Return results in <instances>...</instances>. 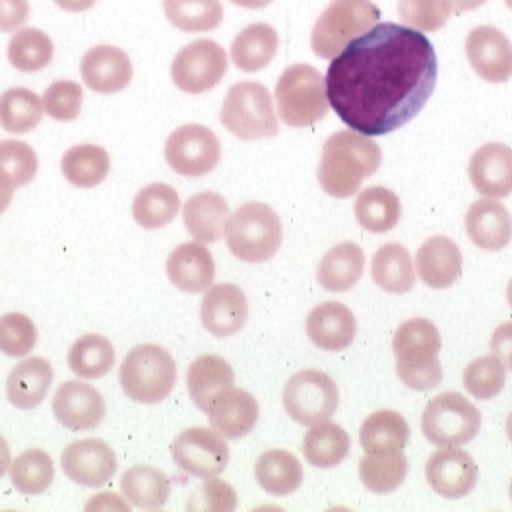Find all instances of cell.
<instances>
[{"instance_id":"6da1fadb","label":"cell","mask_w":512,"mask_h":512,"mask_svg":"<svg viewBox=\"0 0 512 512\" xmlns=\"http://www.w3.org/2000/svg\"><path fill=\"white\" fill-rule=\"evenodd\" d=\"M437 51L408 26H373L328 64L326 96L346 127L384 136L416 119L437 86Z\"/></svg>"},{"instance_id":"7a4b0ae2","label":"cell","mask_w":512,"mask_h":512,"mask_svg":"<svg viewBox=\"0 0 512 512\" xmlns=\"http://www.w3.org/2000/svg\"><path fill=\"white\" fill-rule=\"evenodd\" d=\"M383 163L381 146L371 136L355 130H338L322 146L319 185L334 198H350L363 181L379 171Z\"/></svg>"},{"instance_id":"3957f363","label":"cell","mask_w":512,"mask_h":512,"mask_svg":"<svg viewBox=\"0 0 512 512\" xmlns=\"http://www.w3.org/2000/svg\"><path fill=\"white\" fill-rule=\"evenodd\" d=\"M439 328L427 319L406 320L394 334L392 352L396 357V373L412 390L427 392L443 381Z\"/></svg>"},{"instance_id":"277c9868","label":"cell","mask_w":512,"mask_h":512,"mask_svg":"<svg viewBox=\"0 0 512 512\" xmlns=\"http://www.w3.org/2000/svg\"><path fill=\"white\" fill-rule=\"evenodd\" d=\"M229 253L249 264L270 260L282 247L280 216L264 202H247L229 216L225 225Z\"/></svg>"},{"instance_id":"5b68a950","label":"cell","mask_w":512,"mask_h":512,"mask_svg":"<svg viewBox=\"0 0 512 512\" xmlns=\"http://www.w3.org/2000/svg\"><path fill=\"white\" fill-rule=\"evenodd\" d=\"M379 20L381 10L373 0H332L313 28L311 49L320 59L332 61Z\"/></svg>"},{"instance_id":"8992f818","label":"cell","mask_w":512,"mask_h":512,"mask_svg":"<svg viewBox=\"0 0 512 512\" xmlns=\"http://www.w3.org/2000/svg\"><path fill=\"white\" fill-rule=\"evenodd\" d=\"M274 94L280 119L291 128L317 125L330 107L324 76L309 64H293L286 68Z\"/></svg>"},{"instance_id":"52a82bcc","label":"cell","mask_w":512,"mask_h":512,"mask_svg":"<svg viewBox=\"0 0 512 512\" xmlns=\"http://www.w3.org/2000/svg\"><path fill=\"white\" fill-rule=\"evenodd\" d=\"M177 381V365L171 353L156 344H142L128 352L119 383L136 404H160Z\"/></svg>"},{"instance_id":"ba28073f","label":"cell","mask_w":512,"mask_h":512,"mask_svg":"<svg viewBox=\"0 0 512 512\" xmlns=\"http://www.w3.org/2000/svg\"><path fill=\"white\" fill-rule=\"evenodd\" d=\"M220 121L239 140L274 138L280 132L272 94L258 82H239L229 88Z\"/></svg>"},{"instance_id":"9c48e42d","label":"cell","mask_w":512,"mask_h":512,"mask_svg":"<svg viewBox=\"0 0 512 512\" xmlns=\"http://www.w3.org/2000/svg\"><path fill=\"white\" fill-rule=\"evenodd\" d=\"M481 429L480 410L460 392L433 398L421 417V431L435 447H462Z\"/></svg>"},{"instance_id":"30bf717a","label":"cell","mask_w":512,"mask_h":512,"mask_svg":"<svg viewBox=\"0 0 512 512\" xmlns=\"http://www.w3.org/2000/svg\"><path fill=\"white\" fill-rule=\"evenodd\" d=\"M338 402L340 392L334 379L317 369L295 373L284 388V408L288 416L305 427L332 419Z\"/></svg>"},{"instance_id":"8fae6325","label":"cell","mask_w":512,"mask_h":512,"mask_svg":"<svg viewBox=\"0 0 512 512\" xmlns=\"http://www.w3.org/2000/svg\"><path fill=\"white\" fill-rule=\"evenodd\" d=\"M227 72V53L212 39H198L183 47L171 64V78L185 94H204L214 90Z\"/></svg>"},{"instance_id":"7c38bea8","label":"cell","mask_w":512,"mask_h":512,"mask_svg":"<svg viewBox=\"0 0 512 512\" xmlns=\"http://www.w3.org/2000/svg\"><path fill=\"white\" fill-rule=\"evenodd\" d=\"M222 158L218 136L202 125H183L165 142L167 165L183 177H204L216 169Z\"/></svg>"},{"instance_id":"4fadbf2b","label":"cell","mask_w":512,"mask_h":512,"mask_svg":"<svg viewBox=\"0 0 512 512\" xmlns=\"http://www.w3.org/2000/svg\"><path fill=\"white\" fill-rule=\"evenodd\" d=\"M171 454L177 468L200 480L218 478L229 464V447L224 437L218 431L204 427L183 431L173 441Z\"/></svg>"},{"instance_id":"5bb4252c","label":"cell","mask_w":512,"mask_h":512,"mask_svg":"<svg viewBox=\"0 0 512 512\" xmlns=\"http://www.w3.org/2000/svg\"><path fill=\"white\" fill-rule=\"evenodd\" d=\"M480 470L476 460L456 447H443L431 454L425 464V480L445 499H462L478 483Z\"/></svg>"},{"instance_id":"9a60e30c","label":"cell","mask_w":512,"mask_h":512,"mask_svg":"<svg viewBox=\"0 0 512 512\" xmlns=\"http://www.w3.org/2000/svg\"><path fill=\"white\" fill-rule=\"evenodd\" d=\"M61 466L68 480L96 489L117 474V454L105 441L84 439L64 448Z\"/></svg>"},{"instance_id":"2e32d148","label":"cell","mask_w":512,"mask_h":512,"mask_svg":"<svg viewBox=\"0 0 512 512\" xmlns=\"http://www.w3.org/2000/svg\"><path fill=\"white\" fill-rule=\"evenodd\" d=\"M466 57L485 82L505 84L512 76L511 39L493 28L478 26L466 37Z\"/></svg>"},{"instance_id":"e0dca14e","label":"cell","mask_w":512,"mask_h":512,"mask_svg":"<svg viewBox=\"0 0 512 512\" xmlns=\"http://www.w3.org/2000/svg\"><path fill=\"white\" fill-rule=\"evenodd\" d=\"M53 414L70 431H90L105 419V400L94 386L68 381L55 392Z\"/></svg>"},{"instance_id":"ac0fdd59","label":"cell","mask_w":512,"mask_h":512,"mask_svg":"<svg viewBox=\"0 0 512 512\" xmlns=\"http://www.w3.org/2000/svg\"><path fill=\"white\" fill-rule=\"evenodd\" d=\"M249 319V301L243 289L218 284L206 291L200 305L202 326L216 338L237 334Z\"/></svg>"},{"instance_id":"d6986e66","label":"cell","mask_w":512,"mask_h":512,"mask_svg":"<svg viewBox=\"0 0 512 512\" xmlns=\"http://www.w3.org/2000/svg\"><path fill=\"white\" fill-rule=\"evenodd\" d=\"M80 74L90 90L109 96L127 88L134 68L123 49L113 45H97L84 55Z\"/></svg>"},{"instance_id":"ffe728a7","label":"cell","mask_w":512,"mask_h":512,"mask_svg":"<svg viewBox=\"0 0 512 512\" xmlns=\"http://www.w3.org/2000/svg\"><path fill=\"white\" fill-rule=\"evenodd\" d=\"M468 175L472 187L485 198L501 200L512 194V148L489 142L474 152Z\"/></svg>"},{"instance_id":"44dd1931","label":"cell","mask_w":512,"mask_h":512,"mask_svg":"<svg viewBox=\"0 0 512 512\" xmlns=\"http://www.w3.org/2000/svg\"><path fill=\"white\" fill-rule=\"evenodd\" d=\"M305 328L309 340L320 350L342 352L355 340L357 320L344 303L328 301L309 313Z\"/></svg>"},{"instance_id":"7402d4cb","label":"cell","mask_w":512,"mask_h":512,"mask_svg":"<svg viewBox=\"0 0 512 512\" xmlns=\"http://www.w3.org/2000/svg\"><path fill=\"white\" fill-rule=\"evenodd\" d=\"M165 272L171 284L185 293H204L216 280L214 256L198 241L179 245L167 258Z\"/></svg>"},{"instance_id":"603a6c76","label":"cell","mask_w":512,"mask_h":512,"mask_svg":"<svg viewBox=\"0 0 512 512\" xmlns=\"http://www.w3.org/2000/svg\"><path fill=\"white\" fill-rule=\"evenodd\" d=\"M417 274L425 286L447 289L462 276V253L458 245L445 235L427 239L416 255Z\"/></svg>"},{"instance_id":"cb8c5ba5","label":"cell","mask_w":512,"mask_h":512,"mask_svg":"<svg viewBox=\"0 0 512 512\" xmlns=\"http://www.w3.org/2000/svg\"><path fill=\"white\" fill-rule=\"evenodd\" d=\"M260 408L253 394L241 388H227L208 410V421L224 439H241L256 427Z\"/></svg>"},{"instance_id":"d4e9b609","label":"cell","mask_w":512,"mask_h":512,"mask_svg":"<svg viewBox=\"0 0 512 512\" xmlns=\"http://www.w3.org/2000/svg\"><path fill=\"white\" fill-rule=\"evenodd\" d=\"M466 233L483 251H501L512 241V218L509 210L493 200H476L466 214Z\"/></svg>"},{"instance_id":"484cf974","label":"cell","mask_w":512,"mask_h":512,"mask_svg":"<svg viewBox=\"0 0 512 512\" xmlns=\"http://www.w3.org/2000/svg\"><path fill=\"white\" fill-rule=\"evenodd\" d=\"M229 204L218 192H198L183 206V222L198 243H218L229 220Z\"/></svg>"},{"instance_id":"4316f807","label":"cell","mask_w":512,"mask_h":512,"mask_svg":"<svg viewBox=\"0 0 512 512\" xmlns=\"http://www.w3.org/2000/svg\"><path fill=\"white\" fill-rule=\"evenodd\" d=\"M53 383V367L43 357H28L18 363L6 381V396L18 410L37 408Z\"/></svg>"},{"instance_id":"83f0119b","label":"cell","mask_w":512,"mask_h":512,"mask_svg":"<svg viewBox=\"0 0 512 512\" xmlns=\"http://www.w3.org/2000/svg\"><path fill=\"white\" fill-rule=\"evenodd\" d=\"M235 383L231 365L220 355H202L194 359L187 373V388L194 406L208 414L214 400Z\"/></svg>"},{"instance_id":"f1b7e54d","label":"cell","mask_w":512,"mask_h":512,"mask_svg":"<svg viewBox=\"0 0 512 512\" xmlns=\"http://www.w3.org/2000/svg\"><path fill=\"white\" fill-rule=\"evenodd\" d=\"M365 255L355 243H340L322 256L317 270L320 286L332 293L355 288L363 276Z\"/></svg>"},{"instance_id":"f546056e","label":"cell","mask_w":512,"mask_h":512,"mask_svg":"<svg viewBox=\"0 0 512 512\" xmlns=\"http://www.w3.org/2000/svg\"><path fill=\"white\" fill-rule=\"evenodd\" d=\"M255 478L266 493L288 497L303 483V466L288 450L272 448L258 456Z\"/></svg>"},{"instance_id":"4dcf8cb0","label":"cell","mask_w":512,"mask_h":512,"mask_svg":"<svg viewBox=\"0 0 512 512\" xmlns=\"http://www.w3.org/2000/svg\"><path fill=\"white\" fill-rule=\"evenodd\" d=\"M280 37L268 24H253L231 43V61L243 72H258L274 61Z\"/></svg>"},{"instance_id":"1f68e13d","label":"cell","mask_w":512,"mask_h":512,"mask_svg":"<svg viewBox=\"0 0 512 512\" xmlns=\"http://www.w3.org/2000/svg\"><path fill=\"white\" fill-rule=\"evenodd\" d=\"M353 212L365 231L383 235L400 222L402 202L386 187H369L357 194Z\"/></svg>"},{"instance_id":"d6a6232c","label":"cell","mask_w":512,"mask_h":512,"mask_svg":"<svg viewBox=\"0 0 512 512\" xmlns=\"http://www.w3.org/2000/svg\"><path fill=\"white\" fill-rule=\"evenodd\" d=\"M350 447H352V441L346 429L330 421L313 425L303 439L305 460L313 468H320V470H328L342 464L350 452Z\"/></svg>"},{"instance_id":"836d02e7","label":"cell","mask_w":512,"mask_h":512,"mask_svg":"<svg viewBox=\"0 0 512 512\" xmlns=\"http://www.w3.org/2000/svg\"><path fill=\"white\" fill-rule=\"evenodd\" d=\"M371 274H373L375 284L392 295H402L414 288V284H416L412 256L406 247H402L398 243L383 245L375 253L373 264H371Z\"/></svg>"},{"instance_id":"e575fe53","label":"cell","mask_w":512,"mask_h":512,"mask_svg":"<svg viewBox=\"0 0 512 512\" xmlns=\"http://www.w3.org/2000/svg\"><path fill=\"white\" fill-rule=\"evenodd\" d=\"M121 491L128 503L142 511L161 509L171 495L169 478L152 466H132L123 474Z\"/></svg>"},{"instance_id":"d590c367","label":"cell","mask_w":512,"mask_h":512,"mask_svg":"<svg viewBox=\"0 0 512 512\" xmlns=\"http://www.w3.org/2000/svg\"><path fill=\"white\" fill-rule=\"evenodd\" d=\"M408 468V458L402 450L367 452L359 464V478L369 491L386 495L406 481Z\"/></svg>"},{"instance_id":"8d00e7d4","label":"cell","mask_w":512,"mask_h":512,"mask_svg":"<svg viewBox=\"0 0 512 512\" xmlns=\"http://www.w3.org/2000/svg\"><path fill=\"white\" fill-rule=\"evenodd\" d=\"M109 154L96 144H78L66 150L61 169L66 181L78 189H94L109 175Z\"/></svg>"},{"instance_id":"74e56055","label":"cell","mask_w":512,"mask_h":512,"mask_svg":"<svg viewBox=\"0 0 512 512\" xmlns=\"http://www.w3.org/2000/svg\"><path fill=\"white\" fill-rule=\"evenodd\" d=\"M181 210V198L177 191L165 183L144 187L134 196L132 216L144 229H161L171 224Z\"/></svg>"},{"instance_id":"f35d334b","label":"cell","mask_w":512,"mask_h":512,"mask_svg":"<svg viewBox=\"0 0 512 512\" xmlns=\"http://www.w3.org/2000/svg\"><path fill=\"white\" fill-rule=\"evenodd\" d=\"M410 441V425L392 410H379L367 417L359 431V443L365 452L402 450Z\"/></svg>"},{"instance_id":"ab89813d","label":"cell","mask_w":512,"mask_h":512,"mask_svg":"<svg viewBox=\"0 0 512 512\" xmlns=\"http://www.w3.org/2000/svg\"><path fill=\"white\" fill-rule=\"evenodd\" d=\"M68 365L80 379H101L115 365L113 344L101 334H86L70 346Z\"/></svg>"},{"instance_id":"60d3db41","label":"cell","mask_w":512,"mask_h":512,"mask_svg":"<svg viewBox=\"0 0 512 512\" xmlns=\"http://www.w3.org/2000/svg\"><path fill=\"white\" fill-rule=\"evenodd\" d=\"M163 10L167 20L185 33L212 32L224 20L220 0H163Z\"/></svg>"},{"instance_id":"b9f144b4","label":"cell","mask_w":512,"mask_h":512,"mask_svg":"<svg viewBox=\"0 0 512 512\" xmlns=\"http://www.w3.org/2000/svg\"><path fill=\"white\" fill-rule=\"evenodd\" d=\"M43 99L28 88H10L0 96V127L12 134H26L43 119Z\"/></svg>"},{"instance_id":"7bdbcfd3","label":"cell","mask_w":512,"mask_h":512,"mask_svg":"<svg viewBox=\"0 0 512 512\" xmlns=\"http://www.w3.org/2000/svg\"><path fill=\"white\" fill-rule=\"evenodd\" d=\"M10 481L22 495H41L55 481V464L47 452L30 448L10 464Z\"/></svg>"},{"instance_id":"ee69618b","label":"cell","mask_w":512,"mask_h":512,"mask_svg":"<svg viewBox=\"0 0 512 512\" xmlns=\"http://www.w3.org/2000/svg\"><path fill=\"white\" fill-rule=\"evenodd\" d=\"M55 45L47 33L24 28L14 33L8 43V61L20 72H39L53 61Z\"/></svg>"},{"instance_id":"f6af8a7d","label":"cell","mask_w":512,"mask_h":512,"mask_svg":"<svg viewBox=\"0 0 512 512\" xmlns=\"http://www.w3.org/2000/svg\"><path fill=\"white\" fill-rule=\"evenodd\" d=\"M464 388L478 400L499 396L507 381V367L497 357H478L464 369Z\"/></svg>"},{"instance_id":"bcb514c9","label":"cell","mask_w":512,"mask_h":512,"mask_svg":"<svg viewBox=\"0 0 512 512\" xmlns=\"http://www.w3.org/2000/svg\"><path fill=\"white\" fill-rule=\"evenodd\" d=\"M450 0H400L398 14L402 22L417 32H439L452 16Z\"/></svg>"},{"instance_id":"7dc6e473","label":"cell","mask_w":512,"mask_h":512,"mask_svg":"<svg viewBox=\"0 0 512 512\" xmlns=\"http://www.w3.org/2000/svg\"><path fill=\"white\" fill-rule=\"evenodd\" d=\"M37 344V328L24 313L0 317V352L8 357H28Z\"/></svg>"},{"instance_id":"c3c4849f","label":"cell","mask_w":512,"mask_h":512,"mask_svg":"<svg viewBox=\"0 0 512 512\" xmlns=\"http://www.w3.org/2000/svg\"><path fill=\"white\" fill-rule=\"evenodd\" d=\"M0 169L12 179L14 189L28 185L33 181L39 160L30 144L20 140H2L0 142Z\"/></svg>"},{"instance_id":"681fc988","label":"cell","mask_w":512,"mask_h":512,"mask_svg":"<svg viewBox=\"0 0 512 512\" xmlns=\"http://www.w3.org/2000/svg\"><path fill=\"white\" fill-rule=\"evenodd\" d=\"M82 99H84V92L80 84L72 80H59L45 90L43 109L55 121L72 123L80 115Z\"/></svg>"},{"instance_id":"f907efd6","label":"cell","mask_w":512,"mask_h":512,"mask_svg":"<svg viewBox=\"0 0 512 512\" xmlns=\"http://www.w3.org/2000/svg\"><path fill=\"white\" fill-rule=\"evenodd\" d=\"M189 511L231 512L237 509V493L227 481L206 480L187 505Z\"/></svg>"},{"instance_id":"816d5d0a","label":"cell","mask_w":512,"mask_h":512,"mask_svg":"<svg viewBox=\"0 0 512 512\" xmlns=\"http://www.w3.org/2000/svg\"><path fill=\"white\" fill-rule=\"evenodd\" d=\"M30 18L28 0H0V32L20 30Z\"/></svg>"},{"instance_id":"f5cc1de1","label":"cell","mask_w":512,"mask_h":512,"mask_svg":"<svg viewBox=\"0 0 512 512\" xmlns=\"http://www.w3.org/2000/svg\"><path fill=\"white\" fill-rule=\"evenodd\" d=\"M489 346L491 355L497 357L509 371H512V322H505L495 328Z\"/></svg>"},{"instance_id":"db71d44e","label":"cell","mask_w":512,"mask_h":512,"mask_svg":"<svg viewBox=\"0 0 512 512\" xmlns=\"http://www.w3.org/2000/svg\"><path fill=\"white\" fill-rule=\"evenodd\" d=\"M117 509V511L128 512V505H125L123 501H119L113 493H101V495H96V499L92 501V503H88V507H86V511H94V509H99V511H107V509Z\"/></svg>"},{"instance_id":"11a10c76","label":"cell","mask_w":512,"mask_h":512,"mask_svg":"<svg viewBox=\"0 0 512 512\" xmlns=\"http://www.w3.org/2000/svg\"><path fill=\"white\" fill-rule=\"evenodd\" d=\"M14 196V185L12 179L0 169V214H4L12 202Z\"/></svg>"},{"instance_id":"9f6ffc18","label":"cell","mask_w":512,"mask_h":512,"mask_svg":"<svg viewBox=\"0 0 512 512\" xmlns=\"http://www.w3.org/2000/svg\"><path fill=\"white\" fill-rule=\"evenodd\" d=\"M55 4L66 12H86L96 4V0H55Z\"/></svg>"},{"instance_id":"6f0895ef","label":"cell","mask_w":512,"mask_h":512,"mask_svg":"<svg viewBox=\"0 0 512 512\" xmlns=\"http://www.w3.org/2000/svg\"><path fill=\"white\" fill-rule=\"evenodd\" d=\"M10 464H12L10 448H8V443L4 441V437L0 435V478L10 470Z\"/></svg>"},{"instance_id":"680465c9","label":"cell","mask_w":512,"mask_h":512,"mask_svg":"<svg viewBox=\"0 0 512 512\" xmlns=\"http://www.w3.org/2000/svg\"><path fill=\"white\" fill-rule=\"evenodd\" d=\"M487 0H450L454 12H470L483 6Z\"/></svg>"},{"instance_id":"91938a15","label":"cell","mask_w":512,"mask_h":512,"mask_svg":"<svg viewBox=\"0 0 512 512\" xmlns=\"http://www.w3.org/2000/svg\"><path fill=\"white\" fill-rule=\"evenodd\" d=\"M229 2H233L235 6L247 8V10H262V8L270 6L274 0H229Z\"/></svg>"},{"instance_id":"94428289","label":"cell","mask_w":512,"mask_h":512,"mask_svg":"<svg viewBox=\"0 0 512 512\" xmlns=\"http://www.w3.org/2000/svg\"><path fill=\"white\" fill-rule=\"evenodd\" d=\"M507 437H509V441L512 443V412L509 419H507Z\"/></svg>"},{"instance_id":"6125c7cd","label":"cell","mask_w":512,"mask_h":512,"mask_svg":"<svg viewBox=\"0 0 512 512\" xmlns=\"http://www.w3.org/2000/svg\"><path fill=\"white\" fill-rule=\"evenodd\" d=\"M507 299H509V305H511L512 309V280L509 282V286H507Z\"/></svg>"},{"instance_id":"be15d7a7","label":"cell","mask_w":512,"mask_h":512,"mask_svg":"<svg viewBox=\"0 0 512 512\" xmlns=\"http://www.w3.org/2000/svg\"><path fill=\"white\" fill-rule=\"evenodd\" d=\"M505 4H507V6L512 10V0H505Z\"/></svg>"},{"instance_id":"e7e4bbea","label":"cell","mask_w":512,"mask_h":512,"mask_svg":"<svg viewBox=\"0 0 512 512\" xmlns=\"http://www.w3.org/2000/svg\"><path fill=\"white\" fill-rule=\"evenodd\" d=\"M511 501H512V481H511Z\"/></svg>"}]
</instances>
